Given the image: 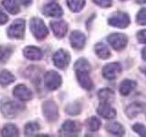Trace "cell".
<instances>
[{"instance_id": "17", "label": "cell", "mask_w": 146, "mask_h": 137, "mask_svg": "<svg viewBox=\"0 0 146 137\" xmlns=\"http://www.w3.org/2000/svg\"><path fill=\"white\" fill-rule=\"evenodd\" d=\"M50 27H51L54 35L58 39L64 38L68 32V24L63 20L51 22L50 23Z\"/></svg>"}, {"instance_id": "20", "label": "cell", "mask_w": 146, "mask_h": 137, "mask_svg": "<svg viewBox=\"0 0 146 137\" xmlns=\"http://www.w3.org/2000/svg\"><path fill=\"white\" fill-rule=\"evenodd\" d=\"M106 131L109 134L113 135H118V136H121L125 134L124 127L117 122H111L108 123L106 125Z\"/></svg>"}, {"instance_id": "30", "label": "cell", "mask_w": 146, "mask_h": 137, "mask_svg": "<svg viewBox=\"0 0 146 137\" xmlns=\"http://www.w3.org/2000/svg\"><path fill=\"white\" fill-rule=\"evenodd\" d=\"M136 22L138 23L139 25H141V26L146 25V7L141 8V10L137 13Z\"/></svg>"}, {"instance_id": "38", "label": "cell", "mask_w": 146, "mask_h": 137, "mask_svg": "<svg viewBox=\"0 0 146 137\" xmlns=\"http://www.w3.org/2000/svg\"><path fill=\"white\" fill-rule=\"evenodd\" d=\"M136 2L138 3V4H145L146 0H136Z\"/></svg>"}, {"instance_id": "34", "label": "cell", "mask_w": 146, "mask_h": 137, "mask_svg": "<svg viewBox=\"0 0 146 137\" xmlns=\"http://www.w3.org/2000/svg\"><path fill=\"white\" fill-rule=\"evenodd\" d=\"M136 37H137V39H138V41L140 43L146 44V29L140 30L138 33H137Z\"/></svg>"}, {"instance_id": "5", "label": "cell", "mask_w": 146, "mask_h": 137, "mask_svg": "<svg viewBox=\"0 0 146 137\" xmlns=\"http://www.w3.org/2000/svg\"><path fill=\"white\" fill-rule=\"evenodd\" d=\"M25 27L26 24L24 19L15 20L7 29V36L10 39H23L25 34Z\"/></svg>"}, {"instance_id": "26", "label": "cell", "mask_w": 146, "mask_h": 137, "mask_svg": "<svg viewBox=\"0 0 146 137\" xmlns=\"http://www.w3.org/2000/svg\"><path fill=\"white\" fill-rule=\"evenodd\" d=\"M18 134H19L18 129L15 124H12V123H7L4 126L2 130V135L5 137H15L18 136Z\"/></svg>"}, {"instance_id": "13", "label": "cell", "mask_w": 146, "mask_h": 137, "mask_svg": "<svg viewBox=\"0 0 146 137\" xmlns=\"http://www.w3.org/2000/svg\"><path fill=\"white\" fill-rule=\"evenodd\" d=\"M13 95L23 102H27L32 99V91L25 84L17 85L13 90Z\"/></svg>"}, {"instance_id": "39", "label": "cell", "mask_w": 146, "mask_h": 137, "mask_svg": "<svg viewBox=\"0 0 146 137\" xmlns=\"http://www.w3.org/2000/svg\"><path fill=\"white\" fill-rule=\"evenodd\" d=\"M141 70L143 71L144 74L146 75V67H143V68H141Z\"/></svg>"}, {"instance_id": "36", "label": "cell", "mask_w": 146, "mask_h": 137, "mask_svg": "<svg viewBox=\"0 0 146 137\" xmlns=\"http://www.w3.org/2000/svg\"><path fill=\"white\" fill-rule=\"evenodd\" d=\"M19 1L23 6H26V7L29 6V5L32 3V0H19Z\"/></svg>"}, {"instance_id": "2", "label": "cell", "mask_w": 146, "mask_h": 137, "mask_svg": "<svg viewBox=\"0 0 146 137\" xmlns=\"http://www.w3.org/2000/svg\"><path fill=\"white\" fill-rule=\"evenodd\" d=\"M22 105L12 102V100H6L1 102V112L3 115L7 119H14L17 116V114L21 112Z\"/></svg>"}, {"instance_id": "3", "label": "cell", "mask_w": 146, "mask_h": 137, "mask_svg": "<svg viewBox=\"0 0 146 137\" xmlns=\"http://www.w3.org/2000/svg\"><path fill=\"white\" fill-rule=\"evenodd\" d=\"M30 30L36 39H44L48 35V27L44 21L38 17H33L30 20Z\"/></svg>"}, {"instance_id": "15", "label": "cell", "mask_w": 146, "mask_h": 137, "mask_svg": "<svg viewBox=\"0 0 146 137\" xmlns=\"http://www.w3.org/2000/svg\"><path fill=\"white\" fill-rule=\"evenodd\" d=\"M70 41L73 49H82L84 48L86 43V37L82 32L79 30L72 31L70 37Z\"/></svg>"}, {"instance_id": "12", "label": "cell", "mask_w": 146, "mask_h": 137, "mask_svg": "<svg viewBox=\"0 0 146 137\" xmlns=\"http://www.w3.org/2000/svg\"><path fill=\"white\" fill-rule=\"evenodd\" d=\"M125 113L129 119H133L140 113L146 114V103H143V102L131 103L126 108Z\"/></svg>"}, {"instance_id": "35", "label": "cell", "mask_w": 146, "mask_h": 137, "mask_svg": "<svg viewBox=\"0 0 146 137\" xmlns=\"http://www.w3.org/2000/svg\"><path fill=\"white\" fill-rule=\"evenodd\" d=\"M8 21L7 16L2 10H0V25H4Z\"/></svg>"}, {"instance_id": "6", "label": "cell", "mask_w": 146, "mask_h": 137, "mask_svg": "<svg viewBox=\"0 0 146 137\" xmlns=\"http://www.w3.org/2000/svg\"><path fill=\"white\" fill-rule=\"evenodd\" d=\"M44 83L46 88L49 90L58 89L62 83L61 76L55 70H49L44 76Z\"/></svg>"}, {"instance_id": "37", "label": "cell", "mask_w": 146, "mask_h": 137, "mask_svg": "<svg viewBox=\"0 0 146 137\" xmlns=\"http://www.w3.org/2000/svg\"><path fill=\"white\" fill-rule=\"evenodd\" d=\"M141 58H143V61H146V47H144L141 50Z\"/></svg>"}, {"instance_id": "24", "label": "cell", "mask_w": 146, "mask_h": 137, "mask_svg": "<svg viewBox=\"0 0 146 137\" xmlns=\"http://www.w3.org/2000/svg\"><path fill=\"white\" fill-rule=\"evenodd\" d=\"M16 78L10 71L8 70H2L0 72V84L3 87H6L9 84H11L13 81H15Z\"/></svg>"}, {"instance_id": "31", "label": "cell", "mask_w": 146, "mask_h": 137, "mask_svg": "<svg viewBox=\"0 0 146 137\" xmlns=\"http://www.w3.org/2000/svg\"><path fill=\"white\" fill-rule=\"evenodd\" d=\"M132 130H133L136 134H138L139 135L146 137V127L143 124H141V123H135V124L132 126Z\"/></svg>"}, {"instance_id": "16", "label": "cell", "mask_w": 146, "mask_h": 137, "mask_svg": "<svg viewBox=\"0 0 146 137\" xmlns=\"http://www.w3.org/2000/svg\"><path fill=\"white\" fill-rule=\"evenodd\" d=\"M97 112L100 116L107 119V120H111L116 117V111L115 109L112 108L110 103L108 102H102L99 107L97 108Z\"/></svg>"}, {"instance_id": "14", "label": "cell", "mask_w": 146, "mask_h": 137, "mask_svg": "<svg viewBox=\"0 0 146 137\" xmlns=\"http://www.w3.org/2000/svg\"><path fill=\"white\" fill-rule=\"evenodd\" d=\"M42 12L45 16L50 17H60L63 15V10L58 4L51 2L43 7Z\"/></svg>"}, {"instance_id": "8", "label": "cell", "mask_w": 146, "mask_h": 137, "mask_svg": "<svg viewBox=\"0 0 146 137\" xmlns=\"http://www.w3.org/2000/svg\"><path fill=\"white\" fill-rule=\"evenodd\" d=\"M107 40L110 45L117 51H120V50L125 49L128 43L127 36L122 33H113L109 35Z\"/></svg>"}, {"instance_id": "23", "label": "cell", "mask_w": 146, "mask_h": 137, "mask_svg": "<svg viewBox=\"0 0 146 137\" xmlns=\"http://www.w3.org/2000/svg\"><path fill=\"white\" fill-rule=\"evenodd\" d=\"M2 6L5 7V9L13 15H16L20 11L19 5L17 4L16 0H3Z\"/></svg>"}, {"instance_id": "27", "label": "cell", "mask_w": 146, "mask_h": 137, "mask_svg": "<svg viewBox=\"0 0 146 137\" xmlns=\"http://www.w3.org/2000/svg\"><path fill=\"white\" fill-rule=\"evenodd\" d=\"M39 129H40L39 124L36 122H29L25 125L24 132L27 136H31L36 134L39 131Z\"/></svg>"}, {"instance_id": "18", "label": "cell", "mask_w": 146, "mask_h": 137, "mask_svg": "<svg viewBox=\"0 0 146 137\" xmlns=\"http://www.w3.org/2000/svg\"><path fill=\"white\" fill-rule=\"evenodd\" d=\"M23 54L27 59H30V61H39L43 57V53L41 51V49L34 47V46L26 47L23 49Z\"/></svg>"}, {"instance_id": "11", "label": "cell", "mask_w": 146, "mask_h": 137, "mask_svg": "<svg viewBox=\"0 0 146 137\" xmlns=\"http://www.w3.org/2000/svg\"><path fill=\"white\" fill-rule=\"evenodd\" d=\"M121 71V66L119 62H111L105 65L102 68V75L107 80H114Z\"/></svg>"}, {"instance_id": "40", "label": "cell", "mask_w": 146, "mask_h": 137, "mask_svg": "<svg viewBox=\"0 0 146 137\" xmlns=\"http://www.w3.org/2000/svg\"><path fill=\"white\" fill-rule=\"evenodd\" d=\"M121 1H125V0H121Z\"/></svg>"}, {"instance_id": "28", "label": "cell", "mask_w": 146, "mask_h": 137, "mask_svg": "<svg viewBox=\"0 0 146 137\" xmlns=\"http://www.w3.org/2000/svg\"><path fill=\"white\" fill-rule=\"evenodd\" d=\"M86 124L88 126V129L91 132H96L98 131L100 126H102V122H100V119H98L97 117H90L89 118L86 122Z\"/></svg>"}, {"instance_id": "1", "label": "cell", "mask_w": 146, "mask_h": 137, "mask_svg": "<svg viewBox=\"0 0 146 137\" xmlns=\"http://www.w3.org/2000/svg\"><path fill=\"white\" fill-rule=\"evenodd\" d=\"M74 70L78 82L83 89L90 90L93 88V82L90 77V65L86 59H79L74 64Z\"/></svg>"}, {"instance_id": "9", "label": "cell", "mask_w": 146, "mask_h": 137, "mask_svg": "<svg viewBox=\"0 0 146 137\" xmlns=\"http://www.w3.org/2000/svg\"><path fill=\"white\" fill-rule=\"evenodd\" d=\"M53 63L57 68L64 70L66 68L70 62V55L68 51L64 49H58V51L53 55Z\"/></svg>"}, {"instance_id": "4", "label": "cell", "mask_w": 146, "mask_h": 137, "mask_svg": "<svg viewBox=\"0 0 146 137\" xmlns=\"http://www.w3.org/2000/svg\"><path fill=\"white\" fill-rule=\"evenodd\" d=\"M109 25H111L114 27H118V29H125L130 25L131 19L128 14L125 12L119 11L114 13L113 15L108 19Z\"/></svg>"}, {"instance_id": "25", "label": "cell", "mask_w": 146, "mask_h": 137, "mask_svg": "<svg viewBox=\"0 0 146 137\" xmlns=\"http://www.w3.org/2000/svg\"><path fill=\"white\" fill-rule=\"evenodd\" d=\"M86 0H67V5L72 12L78 13L83 9Z\"/></svg>"}, {"instance_id": "32", "label": "cell", "mask_w": 146, "mask_h": 137, "mask_svg": "<svg viewBox=\"0 0 146 137\" xmlns=\"http://www.w3.org/2000/svg\"><path fill=\"white\" fill-rule=\"evenodd\" d=\"M93 2L103 8H108L112 5V0H93Z\"/></svg>"}, {"instance_id": "29", "label": "cell", "mask_w": 146, "mask_h": 137, "mask_svg": "<svg viewBox=\"0 0 146 137\" xmlns=\"http://www.w3.org/2000/svg\"><path fill=\"white\" fill-rule=\"evenodd\" d=\"M65 111L68 114L74 116V115H78V114L80 113L81 107L79 103H70L67 105Z\"/></svg>"}, {"instance_id": "10", "label": "cell", "mask_w": 146, "mask_h": 137, "mask_svg": "<svg viewBox=\"0 0 146 137\" xmlns=\"http://www.w3.org/2000/svg\"><path fill=\"white\" fill-rule=\"evenodd\" d=\"M81 130V126L78 122L72 120H67L63 122L61 126L60 134L65 136H74L77 135Z\"/></svg>"}, {"instance_id": "7", "label": "cell", "mask_w": 146, "mask_h": 137, "mask_svg": "<svg viewBox=\"0 0 146 137\" xmlns=\"http://www.w3.org/2000/svg\"><path fill=\"white\" fill-rule=\"evenodd\" d=\"M42 110L44 116L48 122H53L58 119V108L56 102L53 100H49L45 102L42 105Z\"/></svg>"}, {"instance_id": "21", "label": "cell", "mask_w": 146, "mask_h": 137, "mask_svg": "<svg viewBox=\"0 0 146 137\" xmlns=\"http://www.w3.org/2000/svg\"><path fill=\"white\" fill-rule=\"evenodd\" d=\"M94 49H95L96 55H97L100 59H109L110 57H111V55L109 48L102 42H100L98 44H96Z\"/></svg>"}, {"instance_id": "33", "label": "cell", "mask_w": 146, "mask_h": 137, "mask_svg": "<svg viewBox=\"0 0 146 137\" xmlns=\"http://www.w3.org/2000/svg\"><path fill=\"white\" fill-rule=\"evenodd\" d=\"M10 53H11V49H10L0 46V61H4L5 59H7L8 57V55Z\"/></svg>"}, {"instance_id": "22", "label": "cell", "mask_w": 146, "mask_h": 137, "mask_svg": "<svg viewBox=\"0 0 146 137\" xmlns=\"http://www.w3.org/2000/svg\"><path fill=\"white\" fill-rule=\"evenodd\" d=\"M98 96H99L100 100L102 102H108V103L112 102L114 100V97H115L114 91L109 88L102 89L98 92Z\"/></svg>"}, {"instance_id": "19", "label": "cell", "mask_w": 146, "mask_h": 137, "mask_svg": "<svg viewBox=\"0 0 146 137\" xmlns=\"http://www.w3.org/2000/svg\"><path fill=\"white\" fill-rule=\"evenodd\" d=\"M136 82L131 80H124L121 82L119 86V90L122 96H128L136 88Z\"/></svg>"}]
</instances>
